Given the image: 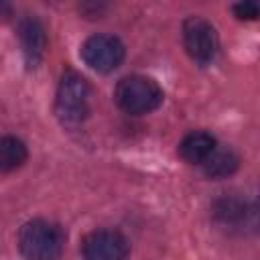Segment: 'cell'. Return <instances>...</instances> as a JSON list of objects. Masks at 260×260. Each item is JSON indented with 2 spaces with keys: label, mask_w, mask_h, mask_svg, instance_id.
I'll return each mask as SVG.
<instances>
[{
  "label": "cell",
  "mask_w": 260,
  "mask_h": 260,
  "mask_svg": "<svg viewBox=\"0 0 260 260\" xmlns=\"http://www.w3.org/2000/svg\"><path fill=\"white\" fill-rule=\"evenodd\" d=\"M18 250L26 260H59L65 250V234L55 221L30 219L18 232Z\"/></svg>",
  "instance_id": "obj_1"
},
{
  "label": "cell",
  "mask_w": 260,
  "mask_h": 260,
  "mask_svg": "<svg viewBox=\"0 0 260 260\" xmlns=\"http://www.w3.org/2000/svg\"><path fill=\"white\" fill-rule=\"evenodd\" d=\"M89 83L77 71L63 73L57 98H55V114L63 126H79L89 114Z\"/></svg>",
  "instance_id": "obj_2"
},
{
  "label": "cell",
  "mask_w": 260,
  "mask_h": 260,
  "mask_svg": "<svg viewBox=\"0 0 260 260\" xmlns=\"http://www.w3.org/2000/svg\"><path fill=\"white\" fill-rule=\"evenodd\" d=\"M114 98L126 114L142 116L154 112L162 104V89L146 75H128L118 81Z\"/></svg>",
  "instance_id": "obj_3"
},
{
  "label": "cell",
  "mask_w": 260,
  "mask_h": 260,
  "mask_svg": "<svg viewBox=\"0 0 260 260\" xmlns=\"http://www.w3.org/2000/svg\"><path fill=\"white\" fill-rule=\"evenodd\" d=\"M183 45L195 63L207 65L219 51V37L209 20L201 16H189L183 22Z\"/></svg>",
  "instance_id": "obj_4"
},
{
  "label": "cell",
  "mask_w": 260,
  "mask_h": 260,
  "mask_svg": "<svg viewBox=\"0 0 260 260\" xmlns=\"http://www.w3.org/2000/svg\"><path fill=\"white\" fill-rule=\"evenodd\" d=\"M124 55L126 49L122 41L114 35H93L81 45L83 63L98 73H110L118 69L124 61Z\"/></svg>",
  "instance_id": "obj_5"
},
{
  "label": "cell",
  "mask_w": 260,
  "mask_h": 260,
  "mask_svg": "<svg viewBox=\"0 0 260 260\" xmlns=\"http://www.w3.org/2000/svg\"><path fill=\"white\" fill-rule=\"evenodd\" d=\"M83 260H128L130 244L118 230H93L81 242Z\"/></svg>",
  "instance_id": "obj_6"
},
{
  "label": "cell",
  "mask_w": 260,
  "mask_h": 260,
  "mask_svg": "<svg viewBox=\"0 0 260 260\" xmlns=\"http://www.w3.org/2000/svg\"><path fill=\"white\" fill-rule=\"evenodd\" d=\"M18 39H20V47H22V55H24L26 67L35 69L41 63L45 47H47L45 26L35 16H26L18 24Z\"/></svg>",
  "instance_id": "obj_7"
},
{
  "label": "cell",
  "mask_w": 260,
  "mask_h": 260,
  "mask_svg": "<svg viewBox=\"0 0 260 260\" xmlns=\"http://www.w3.org/2000/svg\"><path fill=\"white\" fill-rule=\"evenodd\" d=\"M211 213H213L217 223L228 225V228H238V225L246 223V219L252 213V209L238 195H221L219 199L213 201Z\"/></svg>",
  "instance_id": "obj_8"
},
{
  "label": "cell",
  "mask_w": 260,
  "mask_h": 260,
  "mask_svg": "<svg viewBox=\"0 0 260 260\" xmlns=\"http://www.w3.org/2000/svg\"><path fill=\"white\" fill-rule=\"evenodd\" d=\"M215 146H217V142L209 132L195 130V132H189L179 142V156L189 165H201L211 154V150Z\"/></svg>",
  "instance_id": "obj_9"
},
{
  "label": "cell",
  "mask_w": 260,
  "mask_h": 260,
  "mask_svg": "<svg viewBox=\"0 0 260 260\" xmlns=\"http://www.w3.org/2000/svg\"><path fill=\"white\" fill-rule=\"evenodd\" d=\"M203 167V173L211 179H223V177H230L238 171L240 167V158L238 154L232 150V148H219L215 146L211 150V154L201 162Z\"/></svg>",
  "instance_id": "obj_10"
},
{
  "label": "cell",
  "mask_w": 260,
  "mask_h": 260,
  "mask_svg": "<svg viewBox=\"0 0 260 260\" xmlns=\"http://www.w3.org/2000/svg\"><path fill=\"white\" fill-rule=\"evenodd\" d=\"M28 152L22 140L14 136H0V173H10L24 165Z\"/></svg>",
  "instance_id": "obj_11"
},
{
  "label": "cell",
  "mask_w": 260,
  "mask_h": 260,
  "mask_svg": "<svg viewBox=\"0 0 260 260\" xmlns=\"http://www.w3.org/2000/svg\"><path fill=\"white\" fill-rule=\"evenodd\" d=\"M234 14L238 18H246V20H254L258 16V6L254 2H240V4H234Z\"/></svg>",
  "instance_id": "obj_12"
}]
</instances>
